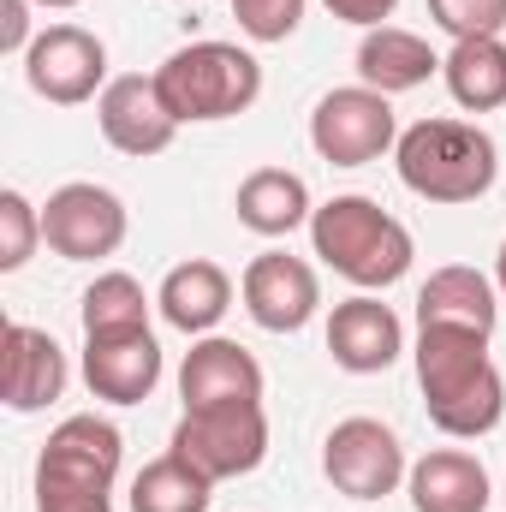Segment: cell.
<instances>
[{
  "label": "cell",
  "mask_w": 506,
  "mask_h": 512,
  "mask_svg": "<svg viewBox=\"0 0 506 512\" xmlns=\"http://www.w3.org/2000/svg\"><path fill=\"white\" fill-rule=\"evenodd\" d=\"M399 179L405 191H417L423 203H477L495 173H501V149L495 137L471 120H417L399 131L393 143Z\"/></svg>",
  "instance_id": "cell-2"
},
{
  "label": "cell",
  "mask_w": 506,
  "mask_h": 512,
  "mask_svg": "<svg viewBox=\"0 0 506 512\" xmlns=\"http://www.w3.org/2000/svg\"><path fill=\"white\" fill-rule=\"evenodd\" d=\"M417 512H489V465L465 447H435L405 477Z\"/></svg>",
  "instance_id": "cell-18"
},
{
  "label": "cell",
  "mask_w": 506,
  "mask_h": 512,
  "mask_svg": "<svg viewBox=\"0 0 506 512\" xmlns=\"http://www.w3.org/2000/svg\"><path fill=\"white\" fill-rule=\"evenodd\" d=\"M209 501H215V483L197 465H185L173 447L131 477V512H209Z\"/></svg>",
  "instance_id": "cell-23"
},
{
  "label": "cell",
  "mask_w": 506,
  "mask_h": 512,
  "mask_svg": "<svg viewBox=\"0 0 506 512\" xmlns=\"http://www.w3.org/2000/svg\"><path fill=\"white\" fill-rule=\"evenodd\" d=\"M24 78L42 102L78 108L108 90V48L84 24H48V30H36V42L24 54Z\"/></svg>",
  "instance_id": "cell-9"
},
{
  "label": "cell",
  "mask_w": 506,
  "mask_h": 512,
  "mask_svg": "<svg viewBox=\"0 0 506 512\" xmlns=\"http://www.w3.org/2000/svg\"><path fill=\"white\" fill-rule=\"evenodd\" d=\"M84 340H102V334H137L149 328V292L131 280L126 268H108L96 274V286L84 292Z\"/></svg>",
  "instance_id": "cell-24"
},
{
  "label": "cell",
  "mask_w": 506,
  "mask_h": 512,
  "mask_svg": "<svg viewBox=\"0 0 506 512\" xmlns=\"http://www.w3.org/2000/svg\"><path fill=\"white\" fill-rule=\"evenodd\" d=\"M233 209H239V221H245L251 233H262V239H286L292 227H304V221L316 215L310 185H304L292 167H256L251 179L239 185Z\"/></svg>",
  "instance_id": "cell-21"
},
{
  "label": "cell",
  "mask_w": 506,
  "mask_h": 512,
  "mask_svg": "<svg viewBox=\"0 0 506 512\" xmlns=\"http://www.w3.org/2000/svg\"><path fill=\"white\" fill-rule=\"evenodd\" d=\"M84 382L108 405H143L161 382V346L149 328L137 334H102L84 340Z\"/></svg>",
  "instance_id": "cell-16"
},
{
  "label": "cell",
  "mask_w": 506,
  "mask_h": 512,
  "mask_svg": "<svg viewBox=\"0 0 506 512\" xmlns=\"http://www.w3.org/2000/svg\"><path fill=\"white\" fill-rule=\"evenodd\" d=\"M179 399L185 411H215V405H262V364L239 340L203 334L185 364H179Z\"/></svg>",
  "instance_id": "cell-12"
},
{
  "label": "cell",
  "mask_w": 506,
  "mask_h": 512,
  "mask_svg": "<svg viewBox=\"0 0 506 512\" xmlns=\"http://www.w3.org/2000/svg\"><path fill=\"white\" fill-rule=\"evenodd\" d=\"M239 292H245L251 322L268 328V334H298V328L316 316V304H322L316 268H310L304 256H286V251L256 256L251 268H245V280H239Z\"/></svg>",
  "instance_id": "cell-10"
},
{
  "label": "cell",
  "mask_w": 506,
  "mask_h": 512,
  "mask_svg": "<svg viewBox=\"0 0 506 512\" xmlns=\"http://www.w3.org/2000/svg\"><path fill=\"white\" fill-rule=\"evenodd\" d=\"M441 72V60H435V48L417 36V30H399V24H376V30H364V42H358V78L381 90V96H405V90H417V84H429Z\"/></svg>",
  "instance_id": "cell-20"
},
{
  "label": "cell",
  "mask_w": 506,
  "mask_h": 512,
  "mask_svg": "<svg viewBox=\"0 0 506 512\" xmlns=\"http://www.w3.org/2000/svg\"><path fill=\"white\" fill-rule=\"evenodd\" d=\"M328 352H334V364L352 370V376H381V370L405 352V328H399L393 304H381L370 292L334 304V316H328Z\"/></svg>",
  "instance_id": "cell-15"
},
{
  "label": "cell",
  "mask_w": 506,
  "mask_h": 512,
  "mask_svg": "<svg viewBox=\"0 0 506 512\" xmlns=\"http://www.w3.org/2000/svg\"><path fill=\"white\" fill-rule=\"evenodd\" d=\"M441 78H447L453 102L471 108V114L506 108V36H465V42H453V54L441 60Z\"/></svg>",
  "instance_id": "cell-22"
},
{
  "label": "cell",
  "mask_w": 506,
  "mask_h": 512,
  "mask_svg": "<svg viewBox=\"0 0 506 512\" xmlns=\"http://www.w3.org/2000/svg\"><path fill=\"white\" fill-rule=\"evenodd\" d=\"M42 245L66 262H102L126 245V203L108 185L72 179L42 203Z\"/></svg>",
  "instance_id": "cell-8"
},
{
  "label": "cell",
  "mask_w": 506,
  "mask_h": 512,
  "mask_svg": "<svg viewBox=\"0 0 506 512\" xmlns=\"http://www.w3.org/2000/svg\"><path fill=\"white\" fill-rule=\"evenodd\" d=\"M30 6L36 0H0V54H30Z\"/></svg>",
  "instance_id": "cell-29"
},
{
  "label": "cell",
  "mask_w": 506,
  "mask_h": 512,
  "mask_svg": "<svg viewBox=\"0 0 506 512\" xmlns=\"http://www.w3.org/2000/svg\"><path fill=\"white\" fill-rule=\"evenodd\" d=\"M495 286L506 292V245H501V256H495Z\"/></svg>",
  "instance_id": "cell-31"
},
{
  "label": "cell",
  "mask_w": 506,
  "mask_h": 512,
  "mask_svg": "<svg viewBox=\"0 0 506 512\" xmlns=\"http://www.w3.org/2000/svg\"><path fill=\"white\" fill-rule=\"evenodd\" d=\"M120 459H126V441L108 417L84 411V417H66L42 453H36V477H60V483H90V489H114L120 477Z\"/></svg>",
  "instance_id": "cell-14"
},
{
  "label": "cell",
  "mask_w": 506,
  "mask_h": 512,
  "mask_svg": "<svg viewBox=\"0 0 506 512\" xmlns=\"http://www.w3.org/2000/svg\"><path fill=\"white\" fill-rule=\"evenodd\" d=\"M340 24H358V30H376V24H387L393 18V6L399 0H322Z\"/></svg>",
  "instance_id": "cell-30"
},
{
  "label": "cell",
  "mask_w": 506,
  "mask_h": 512,
  "mask_svg": "<svg viewBox=\"0 0 506 512\" xmlns=\"http://www.w3.org/2000/svg\"><path fill=\"white\" fill-rule=\"evenodd\" d=\"M310 143L328 167H370L381 161L393 143H399V120H393V102L370 90V84H352V90H328L310 114Z\"/></svg>",
  "instance_id": "cell-6"
},
{
  "label": "cell",
  "mask_w": 506,
  "mask_h": 512,
  "mask_svg": "<svg viewBox=\"0 0 506 512\" xmlns=\"http://www.w3.org/2000/svg\"><path fill=\"white\" fill-rule=\"evenodd\" d=\"M155 304H161V316H167L179 334H209V328L233 310V280H227V268H221V262L191 256V262L167 268V280H161Z\"/></svg>",
  "instance_id": "cell-19"
},
{
  "label": "cell",
  "mask_w": 506,
  "mask_h": 512,
  "mask_svg": "<svg viewBox=\"0 0 506 512\" xmlns=\"http://www.w3.org/2000/svg\"><path fill=\"white\" fill-rule=\"evenodd\" d=\"M42 245V209L24 191H0V274H18Z\"/></svg>",
  "instance_id": "cell-25"
},
{
  "label": "cell",
  "mask_w": 506,
  "mask_h": 512,
  "mask_svg": "<svg viewBox=\"0 0 506 512\" xmlns=\"http://www.w3.org/2000/svg\"><path fill=\"white\" fill-rule=\"evenodd\" d=\"M429 18L465 42V36H501L506 30V0H429Z\"/></svg>",
  "instance_id": "cell-26"
},
{
  "label": "cell",
  "mask_w": 506,
  "mask_h": 512,
  "mask_svg": "<svg viewBox=\"0 0 506 512\" xmlns=\"http://www.w3.org/2000/svg\"><path fill=\"white\" fill-rule=\"evenodd\" d=\"M322 471H328V483L346 501H381V495H393L411 477L405 447H399V435L381 417H346V423H334L328 441H322Z\"/></svg>",
  "instance_id": "cell-7"
},
{
  "label": "cell",
  "mask_w": 506,
  "mask_h": 512,
  "mask_svg": "<svg viewBox=\"0 0 506 512\" xmlns=\"http://www.w3.org/2000/svg\"><path fill=\"white\" fill-rule=\"evenodd\" d=\"M155 84H161V102L173 108L179 126H209V120L245 114L262 96V66L239 42H191V48L161 60Z\"/></svg>",
  "instance_id": "cell-4"
},
{
  "label": "cell",
  "mask_w": 506,
  "mask_h": 512,
  "mask_svg": "<svg viewBox=\"0 0 506 512\" xmlns=\"http://www.w3.org/2000/svg\"><path fill=\"white\" fill-rule=\"evenodd\" d=\"M173 453L197 465L209 483L251 477L268 459V417L262 405H215V411H185L173 423Z\"/></svg>",
  "instance_id": "cell-5"
},
{
  "label": "cell",
  "mask_w": 506,
  "mask_h": 512,
  "mask_svg": "<svg viewBox=\"0 0 506 512\" xmlns=\"http://www.w3.org/2000/svg\"><path fill=\"white\" fill-rule=\"evenodd\" d=\"M310 245H316V256H322L340 280H352V286H364V292L405 280V268H411V256H417L405 221H393L376 197H358V191L328 197V203L310 215Z\"/></svg>",
  "instance_id": "cell-3"
},
{
  "label": "cell",
  "mask_w": 506,
  "mask_h": 512,
  "mask_svg": "<svg viewBox=\"0 0 506 512\" xmlns=\"http://www.w3.org/2000/svg\"><path fill=\"white\" fill-rule=\"evenodd\" d=\"M36 6H78V0H36Z\"/></svg>",
  "instance_id": "cell-32"
},
{
  "label": "cell",
  "mask_w": 506,
  "mask_h": 512,
  "mask_svg": "<svg viewBox=\"0 0 506 512\" xmlns=\"http://www.w3.org/2000/svg\"><path fill=\"white\" fill-rule=\"evenodd\" d=\"M417 387L423 411L441 435L477 441L506 417V382L489 358V334L477 328H417Z\"/></svg>",
  "instance_id": "cell-1"
},
{
  "label": "cell",
  "mask_w": 506,
  "mask_h": 512,
  "mask_svg": "<svg viewBox=\"0 0 506 512\" xmlns=\"http://www.w3.org/2000/svg\"><path fill=\"white\" fill-rule=\"evenodd\" d=\"M96 120H102V137L120 149V155H161L173 137H179V120L173 108L161 102V84L143 78V72H126V78H108V90L96 96Z\"/></svg>",
  "instance_id": "cell-11"
},
{
  "label": "cell",
  "mask_w": 506,
  "mask_h": 512,
  "mask_svg": "<svg viewBox=\"0 0 506 512\" xmlns=\"http://www.w3.org/2000/svg\"><path fill=\"white\" fill-rule=\"evenodd\" d=\"M233 18L251 42H286L304 24V0H233Z\"/></svg>",
  "instance_id": "cell-27"
},
{
  "label": "cell",
  "mask_w": 506,
  "mask_h": 512,
  "mask_svg": "<svg viewBox=\"0 0 506 512\" xmlns=\"http://www.w3.org/2000/svg\"><path fill=\"white\" fill-rule=\"evenodd\" d=\"M36 512H114V489L60 483V477H36Z\"/></svg>",
  "instance_id": "cell-28"
},
{
  "label": "cell",
  "mask_w": 506,
  "mask_h": 512,
  "mask_svg": "<svg viewBox=\"0 0 506 512\" xmlns=\"http://www.w3.org/2000/svg\"><path fill=\"white\" fill-rule=\"evenodd\" d=\"M0 393L18 417L48 411L66 393V352L54 334L30 328V322H6L0 334Z\"/></svg>",
  "instance_id": "cell-13"
},
{
  "label": "cell",
  "mask_w": 506,
  "mask_h": 512,
  "mask_svg": "<svg viewBox=\"0 0 506 512\" xmlns=\"http://www.w3.org/2000/svg\"><path fill=\"white\" fill-rule=\"evenodd\" d=\"M495 280L483 268H465V262H447L423 280L417 292V328H477V334H495Z\"/></svg>",
  "instance_id": "cell-17"
}]
</instances>
